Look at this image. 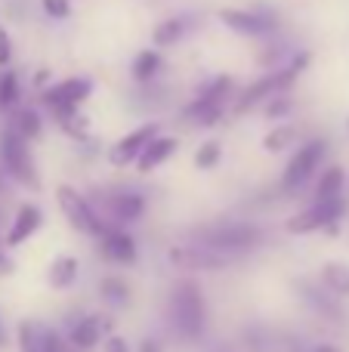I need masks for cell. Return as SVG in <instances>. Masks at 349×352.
<instances>
[{"label":"cell","instance_id":"6da1fadb","mask_svg":"<svg viewBox=\"0 0 349 352\" xmlns=\"http://www.w3.org/2000/svg\"><path fill=\"white\" fill-rule=\"evenodd\" d=\"M309 59H313L309 53H300V56H294V59H291V65L278 68V72L260 78L257 84H251L238 99H235V115H245L247 109H254L257 102H263L266 96H278V93H284L297 80V74H300L303 68L309 65Z\"/></svg>","mask_w":349,"mask_h":352},{"label":"cell","instance_id":"7a4b0ae2","mask_svg":"<svg viewBox=\"0 0 349 352\" xmlns=\"http://www.w3.org/2000/svg\"><path fill=\"white\" fill-rule=\"evenodd\" d=\"M173 324L179 328V334L185 340H198L204 334V297H201V287L195 281H179L173 287Z\"/></svg>","mask_w":349,"mask_h":352},{"label":"cell","instance_id":"3957f363","mask_svg":"<svg viewBox=\"0 0 349 352\" xmlns=\"http://www.w3.org/2000/svg\"><path fill=\"white\" fill-rule=\"evenodd\" d=\"M90 93H93L90 78H65V80H59V84H53L49 90H43V102L53 109L56 121L71 127L74 115H78V105L84 102Z\"/></svg>","mask_w":349,"mask_h":352},{"label":"cell","instance_id":"277c9868","mask_svg":"<svg viewBox=\"0 0 349 352\" xmlns=\"http://www.w3.org/2000/svg\"><path fill=\"white\" fill-rule=\"evenodd\" d=\"M229 90H232V78H229V74H220V78H214L201 90V96H198L195 102L185 109V121L201 124V127H210V124H216L223 118V109H226Z\"/></svg>","mask_w":349,"mask_h":352},{"label":"cell","instance_id":"5b68a950","mask_svg":"<svg viewBox=\"0 0 349 352\" xmlns=\"http://www.w3.org/2000/svg\"><path fill=\"white\" fill-rule=\"evenodd\" d=\"M0 161H3L6 173L12 176L16 182L28 188H37V170L31 164V155H28V146H25V136H19L16 130H6L0 136Z\"/></svg>","mask_w":349,"mask_h":352},{"label":"cell","instance_id":"8992f818","mask_svg":"<svg viewBox=\"0 0 349 352\" xmlns=\"http://www.w3.org/2000/svg\"><path fill=\"white\" fill-rule=\"evenodd\" d=\"M198 241L204 248L216 250V254H245L251 250L254 244L260 241V232L254 226H238V223H229V226H216V229H204L198 235Z\"/></svg>","mask_w":349,"mask_h":352},{"label":"cell","instance_id":"52a82bcc","mask_svg":"<svg viewBox=\"0 0 349 352\" xmlns=\"http://www.w3.org/2000/svg\"><path fill=\"white\" fill-rule=\"evenodd\" d=\"M56 201H59V210L65 213V219L78 232H84V235H102V232H105L102 219H99L96 210L87 204L84 195H78V188L59 186V188H56Z\"/></svg>","mask_w":349,"mask_h":352},{"label":"cell","instance_id":"ba28073f","mask_svg":"<svg viewBox=\"0 0 349 352\" xmlns=\"http://www.w3.org/2000/svg\"><path fill=\"white\" fill-rule=\"evenodd\" d=\"M223 25L235 34H245V37H266L278 28V16L269 10H220L216 12Z\"/></svg>","mask_w":349,"mask_h":352},{"label":"cell","instance_id":"9c48e42d","mask_svg":"<svg viewBox=\"0 0 349 352\" xmlns=\"http://www.w3.org/2000/svg\"><path fill=\"white\" fill-rule=\"evenodd\" d=\"M344 213V201L340 198H328V201H315L309 210H300L297 217H291L284 223V229L291 235H306V232H315V229H328L334 219H340Z\"/></svg>","mask_w":349,"mask_h":352},{"label":"cell","instance_id":"30bf717a","mask_svg":"<svg viewBox=\"0 0 349 352\" xmlns=\"http://www.w3.org/2000/svg\"><path fill=\"white\" fill-rule=\"evenodd\" d=\"M325 148H328V142L325 140H313V142H306V146L300 148V152L294 155V158L288 161V167H284V173H282V186L288 188V192H294V188H300L303 182L313 176V170L319 167V161L325 158Z\"/></svg>","mask_w":349,"mask_h":352},{"label":"cell","instance_id":"8fae6325","mask_svg":"<svg viewBox=\"0 0 349 352\" xmlns=\"http://www.w3.org/2000/svg\"><path fill=\"white\" fill-rule=\"evenodd\" d=\"M158 124H142L139 130H133V133L130 136H124L121 142H115V148H111L109 152V161L115 167H127V164H133L136 158H139V152L142 148H146V142L148 140H155V136H158Z\"/></svg>","mask_w":349,"mask_h":352},{"label":"cell","instance_id":"7c38bea8","mask_svg":"<svg viewBox=\"0 0 349 352\" xmlns=\"http://www.w3.org/2000/svg\"><path fill=\"white\" fill-rule=\"evenodd\" d=\"M41 223H43L41 207H37V204H22L16 210V219H12V226H10L6 248H19V244H25L37 229H41Z\"/></svg>","mask_w":349,"mask_h":352},{"label":"cell","instance_id":"4fadbf2b","mask_svg":"<svg viewBox=\"0 0 349 352\" xmlns=\"http://www.w3.org/2000/svg\"><path fill=\"white\" fill-rule=\"evenodd\" d=\"M102 254L109 256L111 263H121V266H133L136 263V241L133 235L121 229H111V232H102Z\"/></svg>","mask_w":349,"mask_h":352},{"label":"cell","instance_id":"5bb4252c","mask_svg":"<svg viewBox=\"0 0 349 352\" xmlns=\"http://www.w3.org/2000/svg\"><path fill=\"white\" fill-rule=\"evenodd\" d=\"M170 263L173 266H185V269H220L226 266V254L216 250H198V248H173L170 250Z\"/></svg>","mask_w":349,"mask_h":352},{"label":"cell","instance_id":"9a60e30c","mask_svg":"<svg viewBox=\"0 0 349 352\" xmlns=\"http://www.w3.org/2000/svg\"><path fill=\"white\" fill-rule=\"evenodd\" d=\"M177 146L179 142L173 140V136H155V140H148L146 148L139 152V158H136L139 161V170L148 173V170H155V167H161L173 152H177Z\"/></svg>","mask_w":349,"mask_h":352},{"label":"cell","instance_id":"2e32d148","mask_svg":"<svg viewBox=\"0 0 349 352\" xmlns=\"http://www.w3.org/2000/svg\"><path fill=\"white\" fill-rule=\"evenodd\" d=\"M99 340H102V318H99V316L80 318V322L71 328V343H74V349L87 352V349L96 346Z\"/></svg>","mask_w":349,"mask_h":352},{"label":"cell","instance_id":"e0dca14e","mask_svg":"<svg viewBox=\"0 0 349 352\" xmlns=\"http://www.w3.org/2000/svg\"><path fill=\"white\" fill-rule=\"evenodd\" d=\"M109 207L115 210L117 219H124V223H133V219L142 217V210H146V198L136 192H121L115 195V198L109 201Z\"/></svg>","mask_w":349,"mask_h":352},{"label":"cell","instance_id":"ac0fdd59","mask_svg":"<svg viewBox=\"0 0 349 352\" xmlns=\"http://www.w3.org/2000/svg\"><path fill=\"white\" fill-rule=\"evenodd\" d=\"M183 34H185V19L170 16V19H164V22L155 25V31H152V43H155L158 50H161V47H173V43H177Z\"/></svg>","mask_w":349,"mask_h":352},{"label":"cell","instance_id":"d6986e66","mask_svg":"<svg viewBox=\"0 0 349 352\" xmlns=\"http://www.w3.org/2000/svg\"><path fill=\"white\" fill-rule=\"evenodd\" d=\"M74 278H78V260L74 256H59V260H53V266H49V285L59 287V291H65V287L74 285Z\"/></svg>","mask_w":349,"mask_h":352},{"label":"cell","instance_id":"ffe728a7","mask_svg":"<svg viewBox=\"0 0 349 352\" xmlns=\"http://www.w3.org/2000/svg\"><path fill=\"white\" fill-rule=\"evenodd\" d=\"M133 80H139V84H148V80L155 78V74L161 72V53H158V47L155 50H142L139 56L133 59Z\"/></svg>","mask_w":349,"mask_h":352},{"label":"cell","instance_id":"44dd1931","mask_svg":"<svg viewBox=\"0 0 349 352\" xmlns=\"http://www.w3.org/2000/svg\"><path fill=\"white\" fill-rule=\"evenodd\" d=\"M322 285H325V291H334V294H349V266L344 263H328L325 269H322Z\"/></svg>","mask_w":349,"mask_h":352},{"label":"cell","instance_id":"7402d4cb","mask_svg":"<svg viewBox=\"0 0 349 352\" xmlns=\"http://www.w3.org/2000/svg\"><path fill=\"white\" fill-rule=\"evenodd\" d=\"M340 188H344V170H340V167H331V170H325V176L319 179V188H315V201L340 198Z\"/></svg>","mask_w":349,"mask_h":352},{"label":"cell","instance_id":"603a6c76","mask_svg":"<svg viewBox=\"0 0 349 352\" xmlns=\"http://www.w3.org/2000/svg\"><path fill=\"white\" fill-rule=\"evenodd\" d=\"M16 130L19 136H28V140H37L41 136V115H37L34 109H22L16 115Z\"/></svg>","mask_w":349,"mask_h":352},{"label":"cell","instance_id":"cb8c5ba5","mask_svg":"<svg viewBox=\"0 0 349 352\" xmlns=\"http://www.w3.org/2000/svg\"><path fill=\"white\" fill-rule=\"evenodd\" d=\"M99 294H102V300L109 306H124L127 303V297H130L127 285H124L121 278H105L102 285H99Z\"/></svg>","mask_w":349,"mask_h":352},{"label":"cell","instance_id":"d4e9b609","mask_svg":"<svg viewBox=\"0 0 349 352\" xmlns=\"http://www.w3.org/2000/svg\"><path fill=\"white\" fill-rule=\"evenodd\" d=\"M19 96H22V90H19V78L12 72H3L0 74V109H12V105H19Z\"/></svg>","mask_w":349,"mask_h":352},{"label":"cell","instance_id":"484cf974","mask_svg":"<svg viewBox=\"0 0 349 352\" xmlns=\"http://www.w3.org/2000/svg\"><path fill=\"white\" fill-rule=\"evenodd\" d=\"M220 155H223L220 142H201V148L195 152V164L201 167V170H207V167H214L216 161H220Z\"/></svg>","mask_w":349,"mask_h":352},{"label":"cell","instance_id":"4316f807","mask_svg":"<svg viewBox=\"0 0 349 352\" xmlns=\"http://www.w3.org/2000/svg\"><path fill=\"white\" fill-rule=\"evenodd\" d=\"M291 140H294V130H291V127H278V130H272V133L263 140V148H266V152H282Z\"/></svg>","mask_w":349,"mask_h":352},{"label":"cell","instance_id":"83f0119b","mask_svg":"<svg viewBox=\"0 0 349 352\" xmlns=\"http://www.w3.org/2000/svg\"><path fill=\"white\" fill-rule=\"evenodd\" d=\"M41 6L49 19H68L71 16V0H41Z\"/></svg>","mask_w":349,"mask_h":352},{"label":"cell","instance_id":"f1b7e54d","mask_svg":"<svg viewBox=\"0 0 349 352\" xmlns=\"http://www.w3.org/2000/svg\"><path fill=\"white\" fill-rule=\"evenodd\" d=\"M12 62V37L10 31L0 25V68H6Z\"/></svg>","mask_w":349,"mask_h":352},{"label":"cell","instance_id":"f546056e","mask_svg":"<svg viewBox=\"0 0 349 352\" xmlns=\"http://www.w3.org/2000/svg\"><path fill=\"white\" fill-rule=\"evenodd\" d=\"M102 352H133V349H130V343L121 334H109L102 340Z\"/></svg>","mask_w":349,"mask_h":352},{"label":"cell","instance_id":"4dcf8cb0","mask_svg":"<svg viewBox=\"0 0 349 352\" xmlns=\"http://www.w3.org/2000/svg\"><path fill=\"white\" fill-rule=\"evenodd\" d=\"M291 111V99L288 96H278L269 102V109H266V118H284Z\"/></svg>","mask_w":349,"mask_h":352},{"label":"cell","instance_id":"1f68e13d","mask_svg":"<svg viewBox=\"0 0 349 352\" xmlns=\"http://www.w3.org/2000/svg\"><path fill=\"white\" fill-rule=\"evenodd\" d=\"M12 272V260L6 254H0V275H10Z\"/></svg>","mask_w":349,"mask_h":352},{"label":"cell","instance_id":"d6a6232c","mask_svg":"<svg viewBox=\"0 0 349 352\" xmlns=\"http://www.w3.org/2000/svg\"><path fill=\"white\" fill-rule=\"evenodd\" d=\"M139 352H161V343L158 340H142Z\"/></svg>","mask_w":349,"mask_h":352},{"label":"cell","instance_id":"836d02e7","mask_svg":"<svg viewBox=\"0 0 349 352\" xmlns=\"http://www.w3.org/2000/svg\"><path fill=\"white\" fill-rule=\"evenodd\" d=\"M6 346V328H3V318H0V349Z\"/></svg>","mask_w":349,"mask_h":352},{"label":"cell","instance_id":"e575fe53","mask_svg":"<svg viewBox=\"0 0 349 352\" xmlns=\"http://www.w3.org/2000/svg\"><path fill=\"white\" fill-rule=\"evenodd\" d=\"M315 352H337V349H334V346H319Z\"/></svg>","mask_w":349,"mask_h":352},{"label":"cell","instance_id":"d590c367","mask_svg":"<svg viewBox=\"0 0 349 352\" xmlns=\"http://www.w3.org/2000/svg\"><path fill=\"white\" fill-rule=\"evenodd\" d=\"M0 219H3V210H0Z\"/></svg>","mask_w":349,"mask_h":352}]
</instances>
